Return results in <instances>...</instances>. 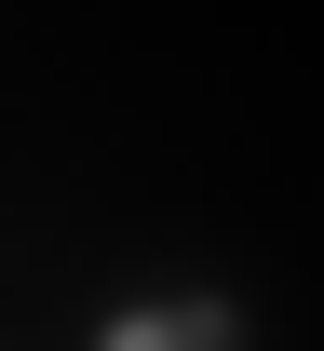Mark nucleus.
Returning a JSON list of instances; mask_svg holds the SVG:
<instances>
[{"instance_id": "f257e3e1", "label": "nucleus", "mask_w": 324, "mask_h": 351, "mask_svg": "<svg viewBox=\"0 0 324 351\" xmlns=\"http://www.w3.org/2000/svg\"><path fill=\"white\" fill-rule=\"evenodd\" d=\"M243 324H230V298H149V311H122L95 351H230Z\"/></svg>"}]
</instances>
